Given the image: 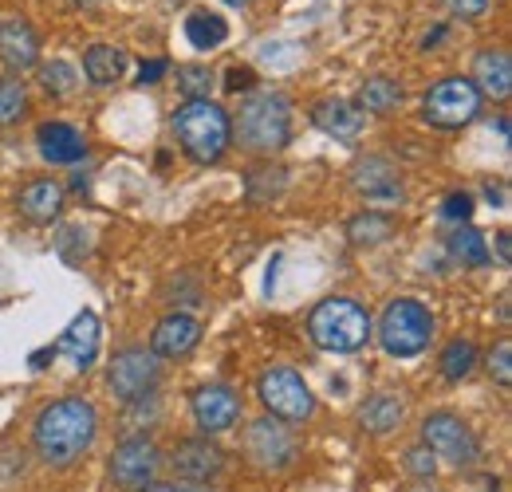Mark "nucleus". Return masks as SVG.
Segmentation results:
<instances>
[{"label": "nucleus", "mask_w": 512, "mask_h": 492, "mask_svg": "<svg viewBox=\"0 0 512 492\" xmlns=\"http://www.w3.org/2000/svg\"><path fill=\"white\" fill-rule=\"evenodd\" d=\"M95 430H99V418H95V406L87 398H56L36 414L32 445H36L40 461L64 469L91 449Z\"/></svg>", "instance_id": "1"}, {"label": "nucleus", "mask_w": 512, "mask_h": 492, "mask_svg": "<svg viewBox=\"0 0 512 492\" xmlns=\"http://www.w3.org/2000/svg\"><path fill=\"white\" fill-rule=\"evenodd\" d=\"M174 134H178V146L190 154L193 162L209 166L225 154V146L233 138V123L213 99H186L174 111Z\"/></svg>", "instance_id": "2"}, {"label": "nucleus", "mask_w": 512, "mask_h": 492, "mask_svg": "<svg viewBox=\"0 0 512 492\" xmlns=\"http://www.w3.org/2000/svg\"><path fill=\"white\" fill-rule=\"evenodd\" d=\"M308 335L323 351L351 355L371 339V311L363 308L359 300L331 296V300L316 304V311L308 315Z\"/></svg>", "instance_id": "3"}, {"label": "nucleus", "mask_w": 512, "mask_h": 492, "mask_svg": "<svg viewBox=\"0 0 512 492\" xmlns=\"http://www.w3.org/2000/svg\"><path fill=\"white\" fill-rule=\"evenodd\" d=\"M237 138L245 150L256 154H272L280 146H288V134H292V107L284 95H253L241 115H237Z\"/></svg>", "instance_id": "4"}, {"label": "nucleus", "mask_w": 512, "mask_h": 492, "mask_svg": "<svg viewBox=\"0 0 512 492\" xmlns=\"http://www.w3.org/2000/svg\"><path fill=\"white\" fill-rule=\"evenodd\" d=\"M434 339V315L418 300H390L379 319V343L394 359H414Z\"/></svg>", "instance_id": "5"}, {"label": "nucleus", "mask_w": 512, "mask_h": 492, "mask_svg": "<svg viewBox=\"0 0 512 492\" xmlns=\"http://www.w3.org/2000/svg\"><path fill=\"white\" fill-rule=\"evenodd\" d=\"M256 398L264 402L268 418L276 422H304L316 410V398L308 390V382L292 367H268L256 382Z\"/></svg>", "instance_id": "6"}, {"label": "nucleus", "mask_w": 512, "mask_h": 492, "mask_svg": "<svg viewBox=\"0 0 512 492\" xmlns=\"http://www.w3.org/2000/svg\"><path fill=\"white\" fill-rule=\"evenodd\" d=\"M422 111H426V123L453 130V126H465L477 119V111H481V95H477V87H473L469 79L449 75V79H442V83L430 87Z\"/></svg>", "instance_id": "7"}, {"label": "nucleus", "mask_w": 512, "mask_h": 492, "mask_svg": "<svg viewBox=\"0 0 512 492\" xmlns=\"http://www.w3.org/2000/svg\"><path fill=\"white\" fill-rule=\"evenodd\" d=\"M158 378H162V367H158V359L146 347L119 351L111 370H107V382H111V390H115L119 402H142L146 394H154Z\"/></svg>", "instance_id": "8"}, {"label": "nucleus", "mask_w": 512, "mask_h": 492, "mask_svg": "<svg viewBox=\"0 0 512 492\" xmlns=\"http://www.w3.org/2000/svg\"><path fill=\"white\" fill-rule=\"evenodd\" d=\"M158 465H162V453H158L154 441L127 437L111 453V481L123 492H146L154 485V477H158Z\"/></svg>", "instance_id": "9"}, {"label": "nucleus", "mask_w": 512, "mask_h": 492, "mask_svg": "<svg viewBox=\"0 0 512 492\" xmlns=\"http://www.w3.org/2000/svg\"><path fill=\"white\" fill-rule=\"evenodd\" d=\"M422 445L442 457V461H453V465H469L477 461V437L473 430L457 418V414H430L422 422Z\"/></svg>", "instance_id": "10"}, {"label": "nucleus", "mask_w": 512, "mask_h": 492, "mask_svg": "<svg viewBox=\"0 0 512 492\" xmlns=\"http://www.w3.org/2000/svg\"><path fill=\"white\" fill-rule=\"evenodd\" d=\"M193 418L205 433H221L233 430V422L241 418V398L233 386L225 382H209V386H197L193 390Z\"/></svg>", "instance_id": "11"}, {"label": "nucleus", "mask_w": 512, "mask_h": 492, "mask_svg": "<svg viewBox=\"0 0 512 492\" xmlns=\"http://www.w3.org/2000/svg\"><path fill=\"white\" fill-rule=\"evenodd\" d=\"M170 465H174V473H178L186 485H205V481H213V477L225 469V453H221L209 437H190V441L174 445Z\"/></svg>", "instance_id": "12"}, {"label": "nucleus", "mask_w": 512, "mask_h": 492, "mask_svg": "<svg viewBox=\"0 0 512 492\" xmlns=\"http://www.w3.org/2000/svg\"><path fill=\"white\" fill-rule=\"evenodd\" d=\"M249 453H253L256 465L280 469V465L292 461L296 441H292V433L284 430V422H276V418L264 414V418H256L253 426H249Z\"/></svg>", "instance_id": "13"}, {"label": "nucleus", "mask_w": 512, "mask_h": 492, "mask_svg": "<svg viewBox=\"0 0 512 492\" xmlns=\"http://www.w3.org/2000/svg\"><path fill=\"white\" fill-rule=\"evenodd\" d=\"M197 343H201V323L193 315H186V311H174V315H166L154 327L150 355L154 359H182V355H190Z\"/></svg>", "instance_id": "14"}, {"label": "nucleus", "mask_w": 512, "mask_h": 492, "mask_svg": "<svg viewBox=\"0 0 512 492\" xmlns=\"http://www.w3.org/2000/svg\"><path fill=\"white\" fill-rule=\"evenodd\" d=\"M99 339H103V335H99V315H95V311H79V315L71 319V327L60 335L56 351H60L75 370H87L95 363V355H99Z\"/></svg>", "instance_id": "15"}, {"label": "nucleus", "mask_w": 512, "mask_h": 492, "mask_svg": "<svg viewBox=\"0 0 512 492\" xmlns=\"http://www.w3.org/2000/svg\"><path fill=\"white\" fill-rule=\"evenodd\" d=\"M0 60L8 67H20V71L40 60V40L28 28V20H20V16L0 20Z\"/></svg>", "instance_id": "16"}, {"label": "nucleus", "mask_w": 512, "mask_h": 492, "mask_svg": "<svg viewBox=\"0 0 512 492\" xmlns=\"http://www.w3.org/2000/svg\"><path fill=\"white\" fill-rule=\"evenodd\" d=\"M473 87H477V95H489V99H509L512 91V60L509 52H501V48H489V52H481L477 63H473V79H469Z\"/></svg>", "instance_id": "17"}, {"label": "nucleus", "mask_w": 512, "mask_h": 492, "mask_svg": "<svg viewBox=\"0 0 512 492\" xmlns=\"http://www.w3.org/2000/svg\"><path fill=\"white\" fill-rule=\"evenodd\" d=\"M36 142H40V154L48 162H56V166H71V162H79L87 154L83 134L67 123H44L36 130Z\"/></svg>", "instance_id": "18"}, {"label": "nucleus", "mask_w": 512, "mask_h": 492, "mask_svg": "<svg viewBox=\"0 0 512 492\" xmlns=\"http://www.w3.org/2000/svg\"><path fill=\"white\" fill-rule=\"evenodd\" d=\"M312 119L320 130H327L331 138H343V142L359 138V130H363V111L347 99H323L312 107Z\"/></svg>", "instance_id": "19"}, {"label": "nucleus", "mask_w": 512, "mask_h": 492, "mask_svg": "<svg viewBox=\"0 0 512 492\" xmlns=\"http://www.w3.org/2000/svg\"><path fill=\"white\" fill-rule=\"evenodd\" d=\"M355 189L375 197V201H398L402 185H398V170L386 158H363L355 166Z\"/></svg>", "instance_id": "20"}, {"label": "nucleus", "mask_w": 512, "mask_h": 492, "mask_svg": "<svg viewBox=\"0 0 512 492\" xmlns=\"http://www.w3.org/2000/svg\"><path fill=\"white\" fill-rule=\"evenodd\" d=\"M60 205H64V189L56 182H32L24 185V193H20V213L28 221H36V225L56 221L60 217Z\"/></svg>", "instance_id": "21"}, {"label": "nucleus", "mask_w": 512, "mask_h": 492, "mask_svg": "<svg viewBox=\"0 0 512 492\" xmlns=\"http://www.w3.org/2000/svg\"><path fill=\"white\" fill-rule=\"evenodd\" d=\"M123 71H127V52H123V48H111V44H95V48H87V56H83V75H87L95 87H111V83H119Z\"/></svg>", "instance_id": "22"}, {"label": "nucleus", "mask_w": 512, "mask_h": 492, "mask_svg": "<svg viewBox=\"0 0 512 492\" xmlns=\"http://www.w3.org/2000/svg\"><path fill=\"white\" fill-rule=\"evenodd\" d=\"M398 103H402V87L394 79H386V75H375V79H367L359 87V111H367V115H386Z\"/></svg>", "instance_id": "23"}, {"label": "nucleus", "mask_w": 512, "mask_h": 492, "mask_svg": "<svg viewBox=\"0 0 512 492\" xmlns=\"http://www.w3.org/2000/svg\"><path fill=\"white\" fill-rule=\"evenodd\" d=\"M359 422H363V430H371V433L398 430V422H402V402H398V398H390V394H375V398H367V402H363Z\"/></svg>", "instance_id": "24"}, {"label": "nucleus", "mask_w": 512, "mask_h": 492, "mask_svg": "<svg viewBox=\"0 0 512 492\" xmlns=\"http://www.w3.org/2000/svg\"><path fill=\"white\" fill-rule=\"evenodd\" d=\"M390 233H394V217H386L379 209H367V213L347 221V237L355 245H383Z\"/></svg>", "instance_id": "25"}, {"label": "nucleus", "mask_w": 512, "mask_h": 492, "mask_svg": "<svg viewBox=\"0 0 512 492\" xmlns=\"http://www.w3.org/2000/svg\"><path fill=\"white\" fill-rule=\"evenodd\" d=\"M449 256H453L457 264H465V268H485V264H489V245H485V237H481L477 229L461 225V229L449 237Z\"/></svg>", "instance_id": "26"}, {"label": "nucleus", "mask_w": 512, "mask_h": 492, "mask_svg": "<svg viewBox=\"0 0 512 492\" xmlns=\"http://www.w3.org/2000/svg\"><path fill=\"white\" fill-rule=\"evenodd\" d=\"M186 36H190L193 48H217V44H225V36H229V24L217 16V12H193L190 20H186Z\"/></svg>", "instance_id": "27"}, {"label": "nucleus", "mask_w": 512, "mask_h": 492, "mask_svg": "<svg viewBox=\"0 0 512 492\" xmlns=\"http://www.w3.org/2000/svg\"><path fill=\"white\" fill-rule=\"evenodd\" d=\"M473 363H477V347L469 339H453L442 351V374H446L449 382H461L473 370Z\"/></svg>", "instance_id": "28"}, {"label": "nucleus", "mask_w": 512, "mask_h": 492, "mask_svg": "<svg viewBox=\"0 0 512 492\" xmlns=\"http://www.w3.org/2000/svg\"><path fill=\"white\" fill-rule=\"evenodd\" d=\"M40 83H44V91L48 95H71V87L79 83V75H75V67L64 60H52L40 67Z\"/></svg>", "instance_id": "29"}, {"label": "nucleus", "mask_w": 512, "mask_h": 492, "mask_svg": "<svg viewBox=\"0 0 512 492\" xmlns=\"http://www.w3.org/2000/svg\"><path fill=\"white\" fill-rule=\"evenodd\" d=\"M178 87H182L190 99H209L213 71H209L205 63H182V67H178Z\"/></svg>", "instance_id": "30"}, {"label": "nucleus", "mask_w": 512, "mask_h": 492, "mask_svg": "<svg viewBox=\"0 0 512 492\" xmlns=\"http://www.w3.org/2000/svg\"><path fill=\"white\" fill-rule=\"evenodd\" d=\"M28 107V95H24V83L16 79H0V126L16 123Z\"/></svg>", "instance_id": "31"}, {"label": "nucleus", "mask_w": 512, "mask_h": 492, "mask_svg": "<svg viewBox=\"0 0 512 492\" xmlns=\"http://www.w3.org/2000/svg\"><path fill=\"white\" fill-rule=\"evenodd\" d=\"M489 374H493L501 386H509L512 382V343L509 339H501V343L489 351Z\"/></svg>", "instance_id": "32"}, {"label": "nucleus", "mask_w": 512, "mask_h": 492, "mask_svg": "<svg viewBox=\"0 0 512 492\" xmlns=\"http://www.w3.org/2000/svg\"><path fill=\"white\" fill-rule=\"evenodd\" d=\"M442 217H446V221H457V225H465V221L473 217V197H469V193H449L446 205H442Z\"/></svg>", "instance_id": "33"}, {"label": "nucleus", "mask_w": 512, "mask_h": 492, "mask_svg": "<svg viewBox=\"0 0 512 492\" xmlns=\"http://www.w3.org/2000/svg\"><path fill=\"white\" fill-rule=\"evenodd\" d=\"M434 461H438V457H434L426 445H418V449L406 453V469H410L414 477H434Z\"/></svg>", "instance_id": "34"}, {"label": "nucleus", "mask_w": 512, "mask_h": 492, "mask_svg": "<svg viewBox=\"0 0 512 492\" xmlns=\"http://www.w3.org/2000/svg\"><path fill=\"white\" fill-rule=\"evenodd\" d=\"M166 71H170V63H166V60L142 63V71H138V83H142V87H146V83H158V79H162Z\"/></svg>", "instance_id": "35"}, {"label": "nucleus", "mask_w": 512, "mask_h": 492, "mask_svg": "<svg viewBox=\"0 0 512 492\" xmlns=\"http://www.w3.org/2000/svg\"><path fill=\"white\" fill-rule=\"evenodd\" d=\"M225 79H229V83H225L229 91H249V87H253V71H249V67H233Z\"/></svg>", "instance_id": "36"}, {"label": "nucleus", "mask_w": 512, "mask_h": 492, "mask_svg": "<svg viewBox=\"0 0 512 492\" xmlns=\"http://www.w3.org/2000/svg\"><path fill=\"white\" fill-rule=\"evenodd\" d=\"M485 4H489V0H449V8H453L461 20H469V16H481V12H485Z\"/></svg>", "instance_id": "37"}, {"label": "nucleus", "mask_w": 512, "mask_h": 492, "mask_svg": "<svg viewBox=\"0 0 512 492\" xmlns=\"http://www.w3.org/2000/svg\"><path fill=\"white\" fill-rule=\"evenodd\" d=\"M150 492H205L201 485H154Z\"/></svg>", "instance_id": "38"}, {"label": "nucleus", "mask_w": 512, "mask_h": 492, "mask_svg": "<svg viewBox=\"0 0 512 492\" xmlns=\"http://www.w3.org/2000/svg\"><path fill=\"white\" fill-rule=\"evenodd\" d=\"M497 252H501V260H509V233L497 237Z\"/></svg>", "instance_id": "39"}, {"label": "nucleus", "mask_w": 512, "mask_h": 492, "mask_svg": "<svg viewBox=\"0 0 512 492\" xmlns=\"http://www.w3.org/2000/svg\"><path fill=\"white\" fill-rule=\"evenodd\" d=\"M225 4H233V8H241V4H249V0H225Z\"/></svg>", "instance_id": "40"}, {"label": "nucleus", "mask_w": 512, "mask_h": 492, "mask_svg": "<svg viewBox=\"0 0 512 492\" xmlns=\"http://www.w3.org/2000/svg\"><path fill=\"white\" fill-rule=\"evenodd\" d=\"M75 4H99V0H75Z\"/></svg>", "instance_id": "41"}]
</instances>
